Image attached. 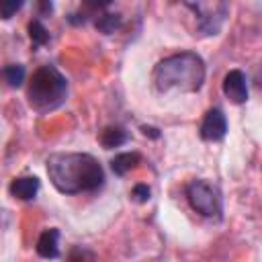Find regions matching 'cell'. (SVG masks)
I'll return each mask as SVG.
<instances>
[{
    "instance_id": "cell-16",
    "label": "cell",
    "mask_w": 262,
    "mask_h": 262,
    "mask_svg": "<svg viewBox=\"0 0 262 262\" xmlns=\"http://www.w3.org/2000/svg\"><path fill=\"white\" fill-rule=\"evenodd\" d=\"M23 8V0H0V18H10Z\"/></svg>"
},
{
    "instance_id": "cell-11",
    "label": "cell",
    "mask_w": 262,
    "mask_h": 262,
    "mask_svg": "<svg viewBox=\"0 0 262 262\" xmlns=\"http://www.w3.org/2000/svg\"><path fill=\"white\" fill-rule=\"evenodd\" d=\"M139 164H141V156L137 151H123L111 160V168L117 176H125L127 172L135 170Z\"/></svg>"
},
{
    "instance_id": "cell-12",
    "label": "cell",
    "mask_w": 262,
    "mask_h": 262,
    "mask_svg": "<svg viewBox=\"0 0 262 262\" xmlns=\"http://www.w3.org/2000/svg\"><path fill=\"white\" fill-rule=\"evenodd\" d=\"M0 78L6 82V86L18 88V86H23V82L27 78V70L20 63H8V66H4L0 70Z\"/></svg>"
},
{
    "instance_id": "cell-19",
    "label": "cell",
    "mask_w": 262,
    "mask_h": 262,
    "mask_svg": "<svg viewBox=\"0 0 262 262\" xmlns=\"http://www.w3.org/2000/svg\"><path fill=\"white\" fill-rule=\"evenodd\" d=\"M68 23H72V25H84L86 23V16L84 14H70L68 16Z\"/></svg>"
},
{
    "instance_id": "cell-7",
    "label": "cell",
    "mask_w": 262,
    "mask_h": 262,
    "mask_svg": "<svg viewBox=\"0 0 262 262\" xmlns=\"http://www.w3.org/2000/svg\"><path fill=\"white\" fill-rule=\"evenodd\" d=\"M223 94L233 104L248 100V78L242 70H229L223 78Z\"/></svg>"
},
{
    "instance_id": "cell-18",
    "label": "cell",
    "mask_w": 262,
    "mask_h": 262,
    "mask_svg": "<svg viewBox=\"0 0 262 262\" xmlns=\"http://www.w3.org/2000/svg\"><path fill=\"white\" fill-rule=\"evenodd\" d=\"M141 133H143L145 137H154V139L160 137V129H158V127H149V125H141Z\"/></svg>"
},
{
    "instance_id": "cell-20",
    "label": "cell",
    "mask_w": 262,
    "mask_h": 262,
    "mask_svg": "<svg viewBox=\"0 0 262 262\" xmlns=\"http://www.w3.org/2000/svg\"><path fill=\"white\" fill-rule=\"evenodd\" d=\"M39 6H41V10H43V12H51V8H53V6H51V2H41Z\"/></svg>"
},
{
    "instance_id": "cell-17",
    "label": "cell",
    "mask_w": 262,
    "mask_h": 262,
    "mask_svg": "<svg viewBox=\"0 0 262 262\" xmlns=\"http://www.w3.org/2000/svg\"><path fill=\"white\" fill-rule=\"evenodd\" d=\"M131 196L137 201V203H147L149 196H151V190L147 184H135L133 190H131Z\"/></svg>"
},
{
    "instance_id": "cell-9",
    "label": "cell",
    "mask_w": 262,
    "mask_h": 262,
    "mask_svg": "<svg viewBox=\"0 0 262 262\" xmlns=\"http://www.w3.org/2000/svg\"><path fill=\"white\" fill-rule=\"evenodd\" d=\"M8 192L18 199V201H31L37 196L39 192V178L35 176H20V178H14L8 186Z\"/></svg>"
},
{
    "instance_id": "cell-2",
    "label": "cell",
    "mask_w": 262,
    "mask_h": 262,
    "mask_svg": "<svg viewBox=\"0 0 262 262\" xmlns=\"http://www.w3.org/2000/svg\"><path fill=\"white\" fill-rule=\"evenodd\" d=\"M205 61L199 53L180 51L158 61L151 80L158 92H199L205 82Z\"/></svg>"
},
{
    "instance_id": "cell-8",
    "label": "cell",
    "mask_w": 262,
    "mask_h": 262,
    "mask_svg": "<svg viewBox=\"0 0 262 262\" xmlns=\"http://www.w3.org/2000/svg\"><path fill=\"white\" fill-rule=\"evenodd\" d=\"M35 250L41 258L45 260H55L59 256V231L55 227H49L45 229L39 237H37V244H35Z\"/></svg>"
},
{
    "instance_id": "cell-13",
    "label": "cell",
    "mask_w": 262,
    "mask_h": 262,
    "mask_svg": "<svg viewBox=\"0 0 262 262\" xmlns=\"http://www.w3.org/2000/svg\"><path fill=\"white\" fill-rule=\"evenodd\" d=\"M121 25H123V16L117 14V12H102V14H98L96 20H94L96 31H98V33H104V35H111V33L119 31Z\"/></svg>"
},
{
    "instance_id": "cell-4",
    "label": "cell",
    "mask_w": 262,
    "mask_h": 262,
    "mask_svg": "<svg viewBox=\"0 0 262 262\" xmlns=\"http://www.w3.org/2000/svg\"><path fill=\"white\" fill-rule=\"evenodd\" d=\"M186 201L192 207V211H196L203 217H209V219L221 217V194L207 180H201V178L190 180L186 184Z\"/></svg>"
},
{
    "instance_id": "cell-10",
    "label": "cell",
    "mask_w": 262,
    "mask_h": 262,
    "mask_svg": "<svg viewBox=\"0 0 262 262\" xmlns=\"http://www.w3.org/2000/svg\"><path fill=\"white\" fill-rule=\"evenodd\" d=\"M98 141L104 149H115V147H121L129 141V133L125 131V127L121 125H108L100 131L98 135Z\"/></svg>"
},
{
    "instance_id": "cell-15",
    "label": "cell",
    "mask_w": 262,
    "mask_h": 262,
    "mask_svg": "<svg viewBox=\"0 0 262 262\" xmlns=\"http://www.w3.org/2000/svg\"><path fill=\"white\" fill-rule=\"evenodd\" d=\"M66 262H94V254L84 246H74L70 248Z\"/></svg>"
},
{
    "instance_id": "cell-14",
    "label": "cell",
    "mask_w": 262,
    "mask_h": 262,
    "mask_svg": "<svg viewBox=\"0 0 262 262\" xmlns=\"http://www.w3.org/2000/svg\"><path fill=\"white\" fill-rule=\"evenodd\" d=\"M27 29H29V37H31L33 47H41V45L49 43V31L45 29V25L39 18H33Z\"/></svg>"
},
{
    "instance_id": "cell-5",
    "label": "cell",
    "mask_w": 262,
    "mask_h": 262,
    "mask_svg": "<svg viewBox=\"0 0 262 262\" xmlns=\"http://www.w3.org/2000/svg\"><path fill=\"white\" fill-rule=\"evenodd\" d=\"M184 6L194 12L196 27L203 35H217L229 14L227 2H186Z\"/></svg>"
},
{
    "instance_id": "cell-6",
    "label": "cell",
    "mask_w": 262,
    "mask_h": 262,
    "mask_svg": "<svg viewBox=\"0 0 262 262\" xmlns=\"http://www.w3.org/2000/svg\"><path fill=\"white\" fill-rule=\"evenodd\" d=\"M227 133V119L221 108H209L201 121L199 135L205 141H219Z\"/></svg>"
},
{
    "instance_id": "cell-1",
    "label": "cell",
    "mask_w": 262,
    "mask_h": 262,
    "mask_svg": "<svg viewBox=\"0 0 262 262\" xmlns=\"http://www.w3.org/2000/svg\"><path fill=\"white\" fill-rule=\"evenodd\" d=\"M45 164L51 184L63 194L94 192L104 184V170L90 154L59 151L51 154Z\"/></svg>"
},
{
    "instance_id": "cell-3",
    "label": "cell",
    "mask_w": 262,
    "mask_h": 262,
    "mask_svg": "<svg viewBox=\"0 0 262 262\" xmlns=\"http://www.w3.org/2000/svg\"><path fill=\"white\" fill-rule=\"evenodd\" d=\"M29 104L37 113H49L63 104L68 96V80L55 66H41L29 82Z\"/></svg>"
}]
</instances>
